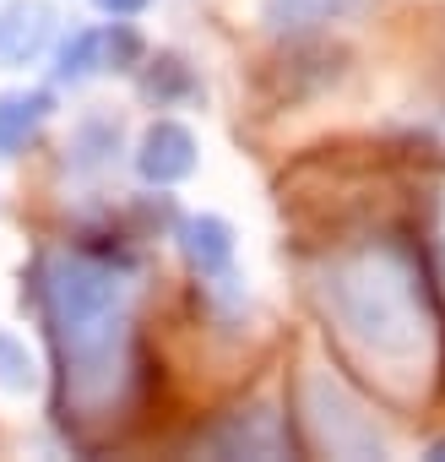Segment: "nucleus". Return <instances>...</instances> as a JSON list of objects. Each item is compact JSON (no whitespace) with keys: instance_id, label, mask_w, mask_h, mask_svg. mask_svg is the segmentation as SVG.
I'll return each instance as SVG.
<instances>
[{"instance_id":"nucleus-1","label":"nucleus","mask_w":445,"mask_h":462,"mask_svg":"<svg viewBox=\"0 0 445 462\" xmlns=\"http://www.w3.org/2000/svg\"><path fill=\"white\" fill-rule=\"evenodd\" d=\"M33 300L60 348L66 392H77V402L109 397L125 370V327H131L125 278L93 256L44 251L33 262Z\"/></svg>"},{"instance_id":"nucleus-2","label":"nucleus","mask_w":445,"mask_h":462,"mask_svg":"<svg viewBox=\"0 0 445 462\" xmlns=\"http://www.w3.org/2000/svg\"><path fill=\"white\" fill-rule=\"evenodd\" d=\"M331 305H337V321L348 327V337L386 359V365H407L418 354V337H423V305H418V278H413V262L391 245L380 251H359L337 267V283H331Z\"/></svg>"},{"instance_id":"nucleus-3","label":"nucleus","mask_w":445,"mask_h":462,"mask_svg":"<svg viewBox=\"0 0 445 462\" xmlns=\"http://www.w3.org/2000/svg\"><path fill=\"white\" fill-rule=\"evenodd\" d=\"M195 163H201V142H195V131L185 120H152L141 131V142H136V174L147 185H158V190L190 180Z\"/></svg>"},{"instance_id":"nucleus-4","label":"nucleus","mask_w":445,"mask_h":462,"mask_svg":"<svg viewBox=\"0 0 445 462\" xmlns=\"http://www.w3.org/2000/svg\"><path fill=\"white\" fill-rule=\"evenodd\" d=\"M234 251H240V240H234V223H229V217H217V212H190V217L179 223V256H185V267H190L201 283H229Z\"/></svg>"},{"instance_id":"nucleus-5","label":"nucleus","mask_w":445,"mask_h":462,"mask_svg":"<svg viewBox=\"0 0 445 462\" xmlns=\"http://www.w3.org/2000/svg\"><path fill=\"white\" fill-rule=\"evenodd\" d=\"M55 44V6L50 0H12L0 6V71H23Z\"/></svg>"},{"instance_id":"nucleus-6","label":"nucleus","mask_w":445,"mask_h":462,"mask_svg":"<svg viewBox=\"0 0 445 462\" xmlns=\"http://www.w3.org/2000/svg\"><path fill=\"white\" fill-rule=\"evenodd\" d=\"M55 115V93L50 88H12V93H0V163H12L23 158L39 131L50 125Z\"/></svg>"},{"instance_id":"nucleus-7","label":"nucleus","mask_w":445,"mask_h":462,"mask_svg":"<svg viewBox=\"0 0 445 462\" xmlns=\"http://www.w3.org/2000/svg\"><path fill=\"white\" fill-rule=\"evenodd\" d=\"M369 6L375 0H261V23L272 33H315V28L353 23Z\"/></svg>"},{"instance_id":"nucleus-8","label":"nucleus","mask_w":445,"mask_h":462,"mask_svg":"<svg viewBox=\"0 0 445 462\" xmlns=\"http://www.w3.org/2000/svg\"><path fill=\"white\" fill-rule=\"evenodd\" d=\"M55 55V66H50V77L60 82V88H82V82H93L98 71H104V28H71V33H55V44H50Z\"/></svg>"},{"instance_id":"nucleus-9","label":"nucleus","mask_w":445,"mask_h":462,"mask_svg":"<svg viewBox=\"0 0 445 462\" xmlns=\"http://www.w3.org/2000/svg\"><path fill=\"white\" fill-rule=\"evenodd\" d=\"M141 93H147L158 109H174L179 98H190V93H195V77H190V66H185L179 55H158V60H147Z\"/></svg>"},{"instance_id":"nucleus-10","label":"nucleus","mask_w":445,"mask_h":462,"mask_svg":"<svg viewBox=\"0 0 445 462\" xmlns=\"http://www.w3.org/2000/svg\"><path fill=\"white\" fill-rule=\"evenodd\" d=\"M33 386H39V359H33V348H28L12 327H0V392L23 397V392H33Z\"/></svg>"},{"instance_id":"nucleus-11","label":"nucleus","mask_w":445,"mask_h":462,"mask_svg":"<svg viewBox=\"0 0 445 462\" xmlns=\"http://www.w3.org/2000/svg\"><path fill=\"white\" fill-rule=\"evenodd\" d=\"M114 147H120V120H104V115H93V120H82L77 125V136H71V163H82V169H98V163H109L114 158Z\"/></svg>"},{"instance_id":"nucleus-12","label":"nucleus","mask_w":445,"mask_h":462,"mask_svg":"<svg viewBox=\"0 0 445 462\" xmlns=\"http://www.w3.org/2000/svg\"><path fill=\"white\" fill-rule=\"evenodd\" d=\"M147 66V39L136 33L131 17H114L104 28V71H141Z\"/></svg>"},{"instance_id":"nucleus-13","label":"nucleus","mask_w":445,"mask_h":462,"mask_svg":"<svg viewBox=\"0 0 445 462\" xmlns=\"http://www.w3.org/2000/svg\"><path fill=\"white\" fill-rule=\"evenodd\" d=\"M93 6H98L104 17H141L152 0H93Z\"/></svg>"}]
</instances>
